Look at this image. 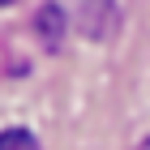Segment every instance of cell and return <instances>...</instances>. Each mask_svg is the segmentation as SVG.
Wrapping results in <instances>:
<instances>
[{
	"label": "cell",
	"instance_id": "6da1fadb",
	"mask_svg": "<svg viewBox=\"0 0 150 150\" xmlns=\"http://www.w3.org/2000/svg\"><path fill=\"white\" fill-rule=\"evenodd\" d=\"M0 150H39V142L26 129H4L0 133Z\"/></svg>",
	"mask_w": 150,
	"mask_h": 150
},
{
	"label": "cell",
	"instance_id": "7a4b0ae2",
	"mask_svg": "<svg viewBox=\"0 0 150 150\" xmlns=\"http://www.w3.org/2000/svg\"><path fill=\"white\" fill-rule=\"evenodd\" d=\"M137 150H150V137H146V142H142V146H137Z\"/></svg>",
	"mask_w": 150,
	"mask_h": 150
},
{
	"label": "cell",
	"instance_id": "3957f363",
	"mask_svg": "<svg viewBox=\"0 0 150 150\" xmlns=\"http://www.w3.org/2000/svg\"><path fill=\"white\" fill-rule=\"evenodd\" d=\"M0 4H9V0H0Z\"/></svg>",
	"mask_w": 150,
	"mask_h": 150
}]
</instances>
